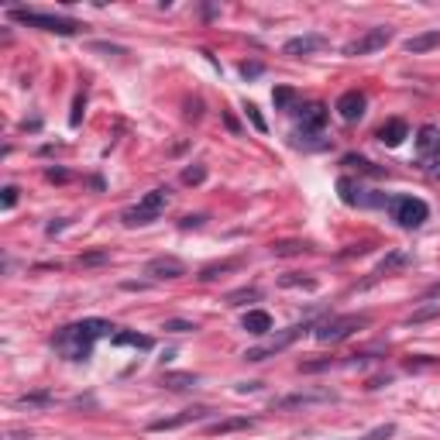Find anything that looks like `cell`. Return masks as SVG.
Returning a JSON list of instances; mask_svg holds the SVG:
<instances>
[{"mask_svg": "<svg viewBox=\"0 0 440 440\" xmlns=\"http://www.w3.org/2000/svg\"><path fill=\"white\" fill-rule=\"evenodd\" d=\"M114 331H117V327H114L110 320L86 316V320H79V323L62 327V331L55 334V347H59L66 358H73V362H86L90 351H93V344H97L100 337H114Z\"/></svg>", "mask_w": 440, "mask_h": 440, "instance_id": "cell-1", "label": "cell"}, {"mask_svg": "<svg viewBox=\"0 0 440 440\" xmlns=\"http://www.w3.org/2000/svg\"><path fill=\"white\" fill-rule=\"evenodd\" d=\"M165 207H169V189H165V186H158V189H152V193H145L134 207L124 210V213H121V220H124L128 227H145V224L158 220Z\"/></svg>", "mask_w": 440, "mask_h": 440, "instance_id": "cell-2", "label": "cell"}, {"mask_svg": "<svg viewBox=\"0 0 440 440\" xmlns=\"http://www.w3.org/2000/svg\"><path fill=\"white\" fill-rule=\"evenodd\" d=\"M368 323H371V320H368V313L334 316V320H327V323H320V327H316V340H320V344H340V340H347L355 331H362V327H368Z\"/></svg>", "mask_w": 440, "mask_h": 440, "instance_id": "cell-3", "label": "cell"}, {"mask_svg": "<svg viewBox=\"0 0 440 440\" xmlns=\"http://www.w3.org/2000/svg\"><path fill=\"white\" fill-rule=\"evenodd\" d=\"M388 213H392V220H396L399 227L413 231V227H423V224H427L430 207H427L423 200H416V196H392V200H388Z\"/></svg>", "mask_w": 440, "mask_h": 440, "instance_id": "cell-4", "label": "cell"}, {"mask_svg": "<svg viewBox=\"0 0 440 440\" xmlns=\"http://www.w3.org/2000/svg\"><path fill=\"white\" fill-rule=\"evenodd\" d=\"M11 21L18 25H28V28H42V31H52V35H76L79 25L69 21V18H59V14H42V11H21L14 7L11 11Z\"/></svg>", "mask_w": 440, "mask_h": 440, "instance_id": "cell-5", "label": "cell"}, {"mask_svg": "<svg viewBox=\"0 0 440 440\" xmlns=\"http://www.w3.org/2000/svg\"><path fill=\"white\" fill-rule=\"evenodd\" d=\"M303 331H313L310 323H292V327H285L283 334H275V337H268L265 344H258V347H248L244 351V362H265L268 355H275V351H285L296 337H303Z\"/></svg>", "mask_w": 440, "mask_h": 440, "instance_id": "cell-6", "label": "cell"}, {"mask_svg": "<svg viewBox=\"0 0 440 440\" xmlns=\"http://www.w3.org/2000/svg\"><path fill=\"white\" fill-rule=\"evenodd\" d=\"M388 42H392V28H368L362 38H355V42H347L344 45V55H371L379 52V49H386Z\"/></svg>", "mask_w": 440, "mask_h": 440, "instance_id": "cell-7", "label": "cell"}, {"mask_svg": "<svg viewBox=\"0 0 440 440\" xmlns=\"http://www.w3.org/2000/svg\"><path fill=\"white\" fill-rule=\"evenodd\" d=\"M334 392L331 388H316V392H292L272 403V410H299V406H313V403H331Z\"/></svg>", "mask_w": 440, "mask_h": 440, "instance_id": "cell-8", "label": "cell"}, {"mask_svg": "<svg viewBox=\"0 0 440 440\" xmlns=\"http://www.w3.org/2000/svg\"><path fill=\"white\" fill-rule=\"evenodd\" d=\"M145 275L148 279H182L186 275V265L172 255H162V258H152L145 265Z\"/></svg>", "mask_w": 440, "mask_h": 440, "instance_id": "cell-9", "label": "cell"}, {"mask_svg": "<svg viewBox=\"0 0 440 440\" xmlns=\"http://www.w3.org/2000/svg\"><path fill=\"white\" fill-rule=\"evenodd\" d=\"M327 45V38L323 35H299V38H289L283 45V55H292V59H299V55H313L320 52Z\"/></svg>", "mask_w": 440, "mask_h": 440, "instance_id": "cell-10", "label": "cell"}, {"mask_svg": "<svg viewBox=\"0 0 440 440\" xmlns=\"http://www.w3.org/2000/svg\"><path fill=\"white\" fill-rule=\"evenodd\" d=\"M364 107H368V100H364L362 90H347V93H340V100H337V114H340L344 121H358V117H364Z\"/></svg>", "mask_w": 440, "mask_h": 440, "instance_id": "cell-11", "label": "cell"}, {"mask_svg": "<svg viewBox=\"0 0 440 440\" xmlns=\"http://www.w3.org/2000/svg\"><path fill=\"white\" fill-rule=\"evenodd\" d=\"M210 410H182L179 416H169V420H155L152 430L162 434V430H176V427H186V423H196V420H207Z\"/></svg>", "mask_w": 440, "mask_h": 440, "instance_id": "cell-12", "label": "cell"}, {"mask_svg": "<svg viewBox=\"0 0 440 440\" xmlns=\"http://www.w3.org/2000/svg\"><path fill=\"white\" fill-rule=\"evenodd\" d=\"M323 124H327V107H323V104H307L303 110H299V128H303V131L316 134Z\"/></svg>", "mask_w": 440, "mask_h": 440, "instance_id": "cell-13", "label": "cell"}, {"mask_svg": "<svg viewBox=\"0 0 440 440\" xmlns=\"http://www.w3.org/2000/svg\"><path fill=\"white\" fill-rule=\"evenodd\" d=\"M406 134H410V128H406V121L392 117V121H386V124H382V131H379V141H382V145H388V148H399Z\"/></svg>", "mask_w": 440, "mask_h": 440, "instance_id": "cell-14", "label": "cell"}, {"mask_svg": "<svg viewBox=\"0 0 440 440\" xmlns=\"http://www.w3.org/2000/svg\"><path fill=\"white\" fill-rule=\"evenodd\" d=\"M248 427H255V416H227L220 423H210L207 434L220 437V434H237V430H248Z\"/></svg>", "mask_w": 440, "mask_h": 440, "instance_id": "cell-15", "label": "cell"}, {"mask_svg": "<svg viewBox=\"0 0 440 440\" xmlns=\"http://www.w3.org/2000/svg\"><path fill=\"white\" fill-rule=\"evenodd\" d=\"M241 327H244V331H248V334H268V331H272V316H268V313L265 310H248L244 313V320H241Z\"/></svg>", "mask_w": 440, "mask_h": 440, "instance_id": "cell-16", "label": "cell"}, {"mask_svg": "<svg viewBox=\"0 0 440 440\" xmlns=\"http://www.w3.org/2000/svg\"><path fill=\"white\" fill-rule=\"evenodd\" d=\"M437 45H440V31H423V35L406 38V52L410 55H423V52H430V49H437Z\"/></svg>", "mask_w": 440, "mask_h": 440, "instance_id": "cell-17", "label": "cell"}, {"mask_svg": "<svg viewBox=\"0 0 440 440\" xmlns=\"http://www.w3.org/2000/svg\"><path fill=\"white\" fill-rule=\"evenodd\" d=\"M416 148H420V155L430 158L434 152L440 155V131L434 124H427V128H420V138H416Z\"/></svg>", "mask_w": 440, "mask_h": 440, "instance_id": "cell-18", "label": "cell"}, {"mask_svg": "<svg viewBox=\"0 0 440 440\" xmlns=\"http://www.w3.org/2000/svg\"><path fill=\"white\" fill-rule=\"evenodd\" d=\"M110 340H114V344H124V347H141V351H148V347H152V337H145V334H128V331L114 334Z\"/></svg>", "mask_w": 440, "mask_h": 440, "instance_id": "cell-19", "label": "cell"}, {"mask_svg": "<svg viewBox=\"0 0 440 440\" xmlns=\"http://www.w3.org/2000/svg\"><path fill=\"white\" fill-rule=\"evenodd\" d=\"M410 261H413V258H410L406 251H392V255H388V258L375 268V275H388L392 268H403V265H410Z\"/></svg>", "mask_w": 440, "mask_h": 440, "instance_id": "cell-20", "label": "cell"}, {"mask_svg": "<svg viewBox=\"0 0 440 440\" xmlns=\"http://www.w3.org/2000/svg\"><path fill=\"white\" fill-rule=\"evenodd\" d=\"M52 396L49 392H31V396H18V406H49Z\"/></svg>", "mask_w": 440, "mask_h": 440, "instance_id": "cell-21", "label": "cell"}, {"mask_svg": "<svg viewBox=\"0 0 440 440\" xmlns=\"http://www.w3.org/2000/svg\"><path fill=\"white\" fill-rule=\"evenodd\" d=\"M299 251H307V244H299V241H279V244H272V255H299Z\"/></svg>", "mask_w": 440, "mask_h": 440, "instance_id": "cell-22", "label": "cell"}, {"mask_svg": "<svg viewBox=\"0 0 440 440\" xmlns=\"http://www.w3.org/2000/svg\"><path fill=\"white\" fill-rule=\"evenodd\" d=\"M162 386H169V388H189V386H196V375H165V379H162Z\"/></svg>", "mask_w": 440, "mask_h": 440, "instance_id": "cell-23", "label": "cell"}, {"mask_svg": "<svg viewBox=\"0 0 440 440\" xmlns=\"http://www.w3.org/2000/svg\"><path fill=\"white\" fill-rule=\"evenodd\" d=\"M203 179H207V165H193V169L182 172V182H186V186H200Z\"/></svg>", "mask_w": 440, "mask_h": 440, "instance_id": "cell-24", "label": "cell"}, {"mask_svg": "<svg viewBox=\"0 0 440 440\" xmlns=\"http://www.w3.org/2000/svg\"><path fill=\"white\" fill-rule=\"evenodd\" d=\"M248 299H261V292H258V289H237V292L227 296V303H231V307H241V303H248Z\"/></svg>", "mask_w": 440, "mask_h": 440, "instance_id": "cell-25", "label": "cell"}, {"mask_svg": "<svg viewBox=\"0 0 440 440\" xmlns=\"http://www.w3.org/2000/svg\"><path fill=\"white\" fill-rule=\"evenodd\" d=\"M162 331H169V334H189V331H196V323H189V320H165Z\"/></svg>", "mask_w": 440, "mask_h": 440, "instance_id": "cell-26", "label": "cell"}, {"mask_svg": "<svg viewBox=\"0 0 440 440\" xmlns=\"http://www.w3.org/2000/svg\"><path fill=\"white\" fill-rule=\"evenodd\" d=\"M292 97H296V93H292L289 86H279V90L272 93V100H275V107H279V110H285V107L292 104Z\"/></svg>", "mask_w": 440, "mask_h": 440, "instance_id": "cell-27", "label": "cell"}, {"mask_svg": "<svg viewBox=\"0 0 440 440\" xmlns=\"http://www.w3.org/2000/svg\"><path fill=\"white\" fill-rule=\"evenodd\" d=\"M337 189H340V200H344V203H358V196H355V182L351 179H340L337 182Z\"/></svg>", "mask_w": 440, "mask_h": 440, "instance_id": "cell-28", "label": "cell"}, {"mask_svg": "<svg viewBox=\"0 0 440 440\" xmlns=\"http://www.w3.org/2000/svg\"><path fill=\"white\" fill-rule=\"evenodd\" d=\"M244 110H248V121L255 124V131H268V124H265V117H261V110H258V107H255V104H248Z\"/></svg>", "mask_w": 440, "mask_h": 440, "instance_id": "cell-29", "label": "cell"}, {"mask_svg": "<svg viewBox=\"0 0 440 440\" xmlns=\"http://www.w3.org/2000/svg\"><path fill=\"white\" fill-rule=\"evenodd\" d=\"M83 107H86V97L83 93H76V100H73V114H69V124L76 128L79 121H83Z\"/></svg>", "mask_w": 440, "mask_h": 440, "instance_id": "cell-30", "label": "cell"}, {"mask_svg": "<svg viewBox=\"0 0 440 440\" xmlns=\"http://www.w3.org/2000/svg\"><path fill=\"white\" fill-rule=\"evenodd\" d=\"M392 434H396V427H392V423H386V427H375L371 434H364L362 440H386V437H392Z\"/></svg>", "mask_w": 440, "mask_h": 440, "instance_id": "cell-31", "label": "cell"}, {"mask_svg": "<svg viewBox=\"0 0 440 440\" xmlns=\"http://www.w3.org/2000/svg\"><path fill=\"white\" fill-rule=\"evenodd\" d=\"M283 285H307V289H313L316 279H303V275H296V272H292V275H283Z\"/></svg>", "mask_w": 440, "mask_h": 440, "instance_id": "cell-32", "label": "cell"}, {"mask_svg": "<svg viewBox=\"0 0 440 440\" xmlns=\"http://www.w3.org/2000/svg\"><path fill=\"white\" fill-rule=\"evenodd\" d=\"M437 313H440V307L434 303V307H427V310L413 313V316H410V323H423V320H430V316H437Z\"/></svg>", "mask_w": 440, "mask_h": 440, "instance_id": "cell-33", "label": "cell"}, {"mask_svg": "<svg viewBox=\"0 0 440 440\" xmlns=\"http://www.w3.org/2000/svg\"><path fill=\"white\" fill-rule=\"evenodd\" d=\"M18 203V186H4V210H11Z\"/></svg>", "mask_w": 440, "mask_h": 440, "instance_id": "cell-34", "label": "cell"}, {"mask_svg": "<svg viewBox=\"0 0 440 440\" xmlns=\"http://www.w3.org/2000/svg\"><path fill=\"white\" fill-rule=\"evenodd\" d=\"M258 73H261V66H258V62H251V66L244 62V66H241V76H244V79H255Z\"/></svg>", "mask_w": 440, "mask_h": 440, "instance_id": "cell-35", "label": "cell"}, {"mask_svg": "<svg viewBox=\"0 0 440 440\" xmlns=\"http://www.w3.org/2000/svg\"><path fill=\"white\" fill-rule=\"evenodd\" d=\"M83 265H97V261H107V251H93V255H83Z\"/></svg>", "mask_w": 440, "mask_h": 440, "instance_id": "cell-36", "label": "cell"}, {"mask_svg": "<svg viewBox=\"0 0 440 440\" xmlns=\"http://www.w3.org/2000/svg\"><path fill=\"white\" fill-rule=\"evenodd\" d=\"M203 224V217H182L179 220V227H200Z\"/></svg>", "mask_w": 440, "mask_h": 440, "instance_id": "cell-37", "label": "cell"}, {"mask_svg": "<svg viewBox=\"0 0 440 440\" xmlns=\"http://www.w3.org/2000/svg\"><path fill=\"white\" fill-rule=\"evenodd\" d=\"M423 299H440V283H437V285H430V289L423 292Z\"/></svg>", "mask_w": 440, "mask_h": 440, "instance_id": "cell-38", "label": "cell"}, {"mask_svg": "<svg viewBox=\"0 0 440 440\" xmlns=\"http://www.w3.org/2000/svg\"><path fill=\"white\" fill-rule=\"evenodd\" d=\"M258 388V382H244V386H237V392H255Z\"/></svg>", "mask_w": 440, "mask_h": 440, "instance_id": "cell-39", "label": "cell"}]
</instances>
